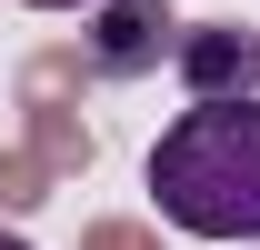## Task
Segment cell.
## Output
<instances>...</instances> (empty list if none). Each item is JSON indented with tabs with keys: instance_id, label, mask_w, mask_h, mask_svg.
Masks as SVG:
<instances>
[{
	"instance_id": "cell-4",
	"label": "cell",
	"mask_w": 260,
	"mask_h": 250,
	"mask_svg": "<svg viewBox=\"0 0 260 250\" xmlns=\"http://www.w3.org/2000/svg\"><path fill=\"white\" fill-rule=\"evenodd\" d=\"M0 250H30V240H10V230H0Z\"/></svg>"
},
{
	"instance_id": "cell-3",
	"label": "cell",
	"mask_w": 260,
	"mask_h": 250,
	"mask_svg": "<svg viewBox=\"0 0 260 250\" xmlns=\"http://www.w3.org/2000/svg\"><path fill=\"white\" fill-rule=\"evenodd\" d=\"M230 80H240V90L260 80V40H240V30L190 40V100H200V90H230Z\"/></svg>"
},
{
	"instance_id": "cell-5",
	"label": "cell",
	"mask_w": 260,
	"mask_h": 250,
	"mask_svg": "<svg viewBox=\"0 0 260 250\" xmlns=\"http://www.w3.org/2000/svg\"><path fill=\"white\" fill-rule=\"evenodd\" d=\"M50 10H60V0H50Z\"/></svg>"
},
{
	"instance_id": "cell-2",
	"label": "cell",
	"mask_w": 260,
	"mask_h": 250,
	"mask_svg": "<svg viewBox=\"0 0 260 250\" xmlns=\"http://www.w3.org/2000/svg\"><path fill=\"white\" fill-rule=\"evenodd\" d=\"M150 50H170V10H160V0H120V10L100 20V60H110V70H140Z\"/></svg>"
},
{
	"instance_id": "cell-1",
	"label": "cell",
	"mask_w": 260,
	"mask_h": 250,
	"mask_svg": "<svg viewBox=\"0 0 260 250\" xmlns=\"http://www.w3.org/2000/svg\"><path fill=\"white\" fill-rule=\"evenodd\" d=\"M150 200L190 240H260V100L200 90L150 140Z\"/></svg>"
}]
</instances>
